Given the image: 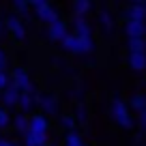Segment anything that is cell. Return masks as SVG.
I'll use <instances>...</instances> for the list:
<instances>
[{
  "mask_svg": "<svg viewBox=\"0 0 146 146\" xmlns=\"http://www.w3.org/2000/svg\"><path fill=\"white\" fill-rule=\"evenodd\" d=\"M60 45H62V50L69 52V54H90V52H95V41H92V36L67 35Z\"/></svg>",
  "mask_w": 146,
  "mask_h": 146,
  "instance_id": "6da1fadb",
  "label": "cell"
},
{
  "mask_svg": "<svg viewBox=\"0 0 146 146\" xmlns=\"http://www.w3.org/2000/svg\"><path fill=\"white\" fill-rule=\"evenodd\" d=\"M110 112H112V118H114V123L118 125V127H125V129H131V127H133L131 114H129V105L125 103L123 99H118V97H116V99L112 101Z\"/></svg>",
  "mask_w": 146,
  "mask_h": 146,
  "instance_id": "7a4b0ae2",
  "label": "cell"
},
{
  "mask_svg": "<svg viewBox=\"0 0 146 146\" xmlns=\"http://www.w3.org/2000/svg\"><path fill=\"white\" fill-rule=\"evenodd\" d=\"M5 28L11 32V39H13L15 43H24L26 41V28H24L22 19H19L17 13H11L5 17Z\"/></svg>",
  "mask_w": 146,
  "mask_h": 146,
  "instance_id": "3957f363",
  "label": "cell"
},
{
  "mask_svg": "<svg viewBox=\"0 0 146 146\" xmlns=\"http://www.w3.org/2000/svg\"><path fill=\"white\" fill-rule=\"evenodd\" d=\"M11 84H13L15 88H19L22 92H36L35 86H32L30 75H28V71L24 67H15L13 71H11Z\"/></svg>",
  "mask_w": 146,
  "mask_h": 146,
  "instance_id": "277c9868",
  "label": "cell"
},
{
  "mask_svg": "<svg viewBox=\"0 0 146 146\" xmlns=\"http://www.w3.org/2000/svg\"><path fill=\"white\" fill-rule=\"evenodd\" d=\"M32 9H35V17L39 19V22H43L45 26H50V24H54L56 19H60L58 9L50 5V0L43 2V5H39V7H32Z\"/></svg>",
  "mask_w": 146,
  "mask_h": 146,
  "instance_id": "5b68a950",
  "label": "cell"
},
{
  "mask_svg": "<svg viewBox=\"0 0 146 146\" xmlns=\"http://www.w3.org/2000/svg\"><path fill=\"white\" fill-rule=\"evenodd\" d=\"M67 35H69V26L62 22V19H56L54 24L47 26V39L54 41V43H62Z\"/></svg>",
  "mask_w": 146,
  "mask_h": 146,
  "instance_id": "8992f818",
  "label": "cell"
},
{
  "mask_svg": "<svg viewBox=\"0 0 146 146\" xmlns=\"http://www.w3.org/2000/svg\"><path fill=\"white\" fill-rule=\"evenodd\" d=\"M36 105H39L43 112H47V114H56V112H58V101H56V97L50 95V92L36 95Z\"/></svg>",
  "mask_w": 146,
  "mask_h": 146,
  "instance_id": "52a82bcc",
  "label": "cell"
},
{
  "mask_svg": "<svg viewBox=\"0 0 146 146\" xmlns=\"http://www.w3.org/2000/svg\"><path fill=\"white\" fill-rule=\"evenodd\" d=\"M73 35L78 36H92V28L84 15H73Z\"/></svg>",
  "mask_w": 146,
  "mask_h": 146,
  "instance_id": "ba28073f",
  "label": "cell"
},
{
  "mask_svg": "<svg viewBox=\"0 0 146 146\" xmlns=\"http://www.w3.org/2000/svg\"><path fill=\"white\" fill-rule=\"evenodd\" d=\"M99 26H101V30H103V35H108V36L114 32L116 22H114V15H112L110 9H101L99 11Z\"/></svg>",
  "mask_w": 146,
  "mask_h": 146,
  "instance_id": "9c48e42d",
  "label": "cell"
},
{
  "mask_svg": "<svg viewBox=\"0 0 146 146\" xmlns=\"http://www.w3.org/2000/svg\"><path fill=\"white\" fill-rule=\"evenodd\" d=\"M125 22H146V5H131L127 7L125 13Z\"/></svg>",
  "mask_w": 146,
  "mask_h": 146,
  "instance_id": "30bf717a",
  "label": "cell"
},
{
  "mask_svg": "<svg viewBox=\"0 0 146 146\" xmlns=\"http://www.w3.org/2000/svg\"><path fill=\"white\" fill-rule=\"evenodd\" d=\"M19 95H22V90H19V88H15L13 84H9V86H7L5 90H2L0 99H2L5 108H13V105H17V101H19Z\"/></svg>",
  "mask_w": 146,
  "mask_h": 146,
  "instance_id": "8fae6325",
  "label": "cell"
},
{
  "mask_svg": "<svg viewBox=\"0 0 146 146\" xmlns=\"http://www.w3.org/2000/svg\"><path fill=\"white\" fill-rule=\"evenodd\" d=\"M125 36L127 39L146 36V22H125Z\"/></svg>",
  "mask_w": 146,
  "mask_h": 146,
  "instance_id": "7c38bea8",
  "label": "cell"
},
{
  "mask_svg": "<svg viewBox=\"0 0 146 146\" xmlns=\"http://www.w3.org/2000/svg\"><path fill=\"white\" fill-rule=\"evenodd\" d=\"M28 131L32 133H47V118L43 114H32L28 118Z\"/></svg>",
  "mask_w": 146,
  "mask_h": 146,
  "instance_id": "4fadbf2b",
  "label": "cell"
},
{
  "mask_svg": "<svg viewBox=\"0 0 146 146\" xmlns=\"http://www.w3.org/2000/svg\"><path fill=\"white\" fill-rule=\"evenodd\" d=\"M127 64L133 71H144L146 69V52H129Z\"/></svg>",
  "mask_w": 146,
  "mask_h": 146,
  "instance_id": "5bb4252c",
  "label": "cell"
},
{
  "mask_svg": "<svg viewBox=\"0 0 146 146\" xmlns=\"http://www.w3.org/2000/svg\"><path fill=\"white\" fill-rule=\"evenodd\" d=\"M36 95H39V92H22V95H19L17 105L22 108L24 114H26V112H30V110L36 105Z\"/></svg>",
  "mask_w": 146,
  "mask_h": 146,
  "instance_id": "9a60e30c",
  "label": "cell"
},
{
  "mask_svg": "<svg viewBox=\"0 0 146 146\" xmlns=\"http://www.w3.org/2000/svg\"><path fill=\"white\" fill-rule=\"evenodd\" d=\"M22 135H24V144L26 146H43V144H47V133L26 131V133H22Z\"/></svg>",
  "mask_w": 146,
  "mask_h": 146,
  "instance_id": "2e32d148",
  "label": "cell"
},
{
  "mask_svg": "<svg viewBox=\"0 0 146 146\" xmlns=\"http://www.w3.org/2000/svg\"><path fill=\"white\" fill-rule=\"evenodd\" d=\"M92 9V0H73V15H84L86 17Z\"/></svg>",
  "mask_w": 146,
  "mask_h": 146,
  "instance_id": "e0dca14e",
  "label": "cell"
},
{
  "mask_svg": "<svg viewBox=\"0 0 146 146\" xmlns=\"http://www.w3.org/2000/svg\"><path fill=\"white\" fill-rule=\"evenodd\" d=\"M28 118H30V116H26L24 112H19V114L15 116L13 120H11V125L15 127V131H19V133H26V131H28Z\"/></svg>",
  "mask_w": 146,
  "mask_h": 146,
  "instance_id": "ac0fdd59",
  "label": "cell"
},
{
  "mask_svg": "<svg viewBox=\"0 0 146 146\" xmlns=\"http://www.w3.org/2000/svg\"><path fill=\"white\" fill-rule=\"evenodd\" d=\"M129 52H146V36H135V39H127Z\"/></svg>",
  "mask_w": 146,
  "mask_h": 146,
  "instance_id": "d6986e66",
  "label": "cell"
},
{
  "mask_svg": "<svg viewBox=\"0 0 146 146\" xmlns=\"http://www.w3.org/2000/svg\"><path fill=\"white\" fill-rule=\"evenodd\" d=\"M129 108H133L135 112H142V110H146V97L140 95V92H135V95L131 97V101H129Z\"/></svg>",
  "mask_w": 146,
  "mask_h": 146,
  "instance_id": "ffe728a7",
  "label": "cell"
},
{
  "mask_svg": "<svg viewBox=\"0 0 146 146\" xmlns=\"http://www.w3.org/2000/svg\"><path fill=\"white\" fill-rule=\"evenodd\" d=\"M62 146H84V142H82V137H80L75 131H69L67 135H64Z\"/></svg>",
  "mask_w": 146,
  "mask_h": 146,
  "instance_id": "44dd1931",
  "label": "cell"
},
{
  "mask_svg": "<svg viewBox=\"0 0 146 146\" xmlns=\"http://www.w3.org/2000/svg\"><path fill=\"white\" fill-rule=\"evenodd\" d=\"M11 7L15 9V13H22V15H26L28 11H30L28 0H11Z\"/></svg>",
  "mask_w": 146,
  "mask_h": 146,
  "instance_id": "7402d4cb",
  "label": "cell"
},
{
  "mask_svg": "<svg viewBox=\"0 0 146 146\" xmlns=\"http://www.w3.org/2000/svg\"><path fill=\"white\" fill-rule=\"evenodd\" d=\"M11 120H13V118L9 116V112H7L5 108H0V129H7L11 125Z\"/></svg>",
  "mask_w": 146,
  "mask_h": 146,
  "instance_id": "603a6c76",
  "label": "cell"
},
{
  "mask_svg": "<svg viewBox=\"0 0 146 146\" xmlns=\"http://www.w3.org/2000/svg\"><path fill=\"white\" fill-rule=\"evenodd\" d=\"M9 84H11V73H7V69H2L0 71V90H5Z\"/></svg>",
  "mask_w": 146,
  "mask_h": 146,
  "instance_id": "cb8c5ba5",
  "label": "cell"
},
{
  "mask_svg": "<svg viewBox=\"0 0 146 146\" xmlns=\"http://www.w3.org/2000/svg\"><path fill=\"white\" fill-rule=\"evenodd\" d=\"M60 125H62L64 129H73V125H75V116H71V114L60 116Z\"/></svg>",
  "mask_w": 146,
  "mask_h": 146,
  "instance_id": "d4e9b609",
  "label": "cell"
},
{
  "mask_svg": "<svg viewBox=\"0 0 146 146\" xmlns=\"http://www.w3.org/2000/svg\"><path fill=\"white\" fill-rule=\"evenodd\" d=\"M75 120H78V123H86V120H88V114H86V108H84V105L78 108V112H75Z\"/></svg>",
  "mask_w": 146,
  "mask_h": 146,
  "instance_id": "484cf974",
  "label": "cell"
},
{
  "mask_svg": "<svg viewBox=\"0 0 146 146\" xmlns=\"http://www.w3.org/2000/svg\"><path fill=\"white\" fill-rule=\"evenodd\" d=\"M7 64H9V56H7L5 47H0V71H2V69H7Z\"/></svg>",
  "mask_w": 146,
  "mask_h": 146,
  "instance_id": "4316f807",
  "label": "cell"
},
{
  "mask_svg": "<svg viewBox=\"0 0 146 146\" xmlns=\"http://www.w3.org/2000/svg\"><path fill=\"white\" fill-rule=\"evenodd\" d=\"M137 123H140V127H142V129H146V110L137 112Z\"/></svg>",
  "mask_w": 146,
  "mask_h": 146,
  "instance_id": "83f0119b",
  "label": "cell"
},
{
  "mask_svg": "<svg viewBox=\"0 0 146 146\" xmlns=\"http://www.w3.org/2000/svg\"><path fill=\"white\" fill-rule=\"evenodd\" d=\"M0 146H19L17 142H11V140H0Z\"/></svg>",
  "mask_w": 146,
  "mask_h": 146,
  "instance_id": "f1b7e54d",
  "label": "cell"
},
{
  "mask_svg": "<svg viewBox=\"0 0 146 146\" xmlns=\"http://www.w3.org/2000/svg\"><path fill=\"white\" fill-rule=\"evenodd\" d=\"M43 2H47V0H28L30 7H39V5H43Z\"/></svg>",
  "mask_w": 146,
  "mask_h": 146,
  "instance_id": "f546056e",
  "label": "cell"
},
{
  "mask_svg": "<svg viewBox=\"0 0 146 146\" xmlns=\"http://www.w3.org/2000/svg\"><path fill=\"white\" fill-rule=\"evenodd\" d=\"M129 2H131V5H142L144 0H129Z\"/></svg>",
  "mask_w": 146,
  "mask_h": 146,
  "instance_id": "4dcf8cb0",
  "label": "cell"
},
{
  "mask_svg": "<svg viewBox=\"0 0 146 146\" xmlns=\"http://www.w3.org/2000/svg\"><path fill=\"white\" fill-rule=\"evenodd\" d=\"M5 32V24H2V19H0V35Z\"/></svg>",
  "mask_w": 146,
  "mask_h": 146,
  "instance_id": "1f68e13d",
  "label": "cell"
},
{
  "mask_svg": "<svg viewBox=\"0 0 146 146\" xmlns=\"http://www.w3.org/2000/svg\"><path fill=\"white\" fill-rule=\"evenodd\" d=\"M43 146H54V144H50V142H47V144H43Z\"/></svg>",
  "mask_w": 146,
  "mask_h": 146,
  "instance_id": "d6a6232c",
  "label": "cell"
},
{
  "mask_svg": "<svg viewBox=\"0 0 146 146\" xmlns=\"http://www.w3.org/2000/svg\"><path fill=\"white\" fill-rule=\"evenodd\" d=\"M144 5H146V0H144Z\"/></svg>",
  "mask_w": 146,
  "mask_h": 146,
  "instance_id": "836d02e7",
  "label": "cell"
}]
</instances>
